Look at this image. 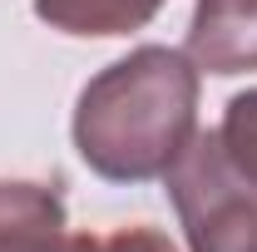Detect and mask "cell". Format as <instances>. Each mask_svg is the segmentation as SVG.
<instances>
[{
	"label": "cell",
	"mask_w": 257,
	"mask_h": 252,
	"mask_svg": "<svg viewBox=\"0 0 257 252\" xmlns=\"http://www.w3.org/2000/svg\"><path fill=\"white\" fill-rule=\"evenodd\" d=\"M218 144L232 158V168L257 183V89H242V94L227 99L223 124H218Z\"/></svg>",
	"instance_id": "obj_6"
},
{
	"label": "cell",
	"mask_w": 257,
	"mask_h": 252,
	"mask_svg": "<svg viewBox=\"0 0 257 252\" xmlns=\"http://www.w3.org/2000/svg\"><path fill=\"white\" fill-rule=\"evenodd\" d=\"M198 64L168 45H139L79 89L74 149L104 183H149L198 134Z\"/></svg>",
	"instance_id": "obj_1"
},
{
	"label": "cell",
	"mask_w": 257,
	"mask_h": 252,
	"mask_svg": "<svg viewBox=\"0 0 257 252\" xmlns=\"http://www.w3.org/2000/svg\"><path fill=\"white\" fill-rule=\"evenodd\" d=\"M163 5L168 0H35V15L74 40H114L144 30Z\"/></svg>",
	"instance_id": "obj_5"
},
{
	"label": "cell",
	"mask_w": 257,
	"mask_h": 252,
	"mask_svg": "<svg viewBox=\"0 0 257 252\" xmlns=\"http://www.w3.org/2000/svg\"><path fill=\"white\" fill-rule=\"evenodd\" d=\"M163 183L188 252H257V183L232 168L218 129H198Z\"/></svg>",
	"instance_id": "obj_2"
},
{
	"label": "cell",
	"mask_w": 257,
	"mask_h": 252,
	"mask_svg": "<svg viewBox=\"0 0 257 252\" xmlns=\"http://www.w3.org/2000/svg\"><path fill=\"white\" fill-rule=\"evenodd\" d=\"M99 252H178L168 237H163L159 227H149V222H134V227H119V232H109Z\"/></svg>",
	"instance_id": "obj_7"
},
{
	"label": "cell",
	"mask_w": 257,
	"mask_h": 252,
	"mask_svg": "<svg viewBox=\"0 0 257 252\" xmlns=\"http://www.w3.org/2000/svg\"><path fill=\"white\" fill-rule=\"evenodd\" d=\"M183 55L198 74H252L257 69V0H198Z\"/></svg>",
	"instance_id": "obj_4"
},
{
	"label": "cell",
	"mask_w": 257,
	"mask_h": 252,
	"mask_svg": "<svg viewBox=\"0 0 257 252\" xmlns=\"http://www.w3.org/2000/svg\"><path fill=\"white\" fill-rule=\"evenodd\" d=\"M0 252H99V237L69 232L64 198L50 183L0 178Z\"/></svg>",
	"instance_id": "obj_3"
}]
</instances>
